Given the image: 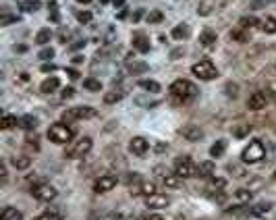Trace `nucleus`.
Wrapping results in <instances>:
<instances>
[{
	"label": "nucleus",
	"mask_w": 276,
	"mask_h": 220,
	"mask_svg": "<svg viewBox=\"0 0 276 220\" xmlns=\"http://www.w3.org/2000/svg\"><path fill=\"white\" fill-rule=\"evenodd\" d=\"M168 94L177 104H189L197 98V87L187 79H177V81L170 83Z\"/></svg>",
	"instance_id": "obj_1"
},
{
	"label": "nucleus",
	"mask_w": 276,
	"mask_h": 220,
	"mask_svg": "<svg viewBox=\"0 0 276 220\" xmlns=\"http://www.w3.org/2000/svg\"><path fill=\"white\" fill-rule=\"evenodd\" d=\"M73 137H75V131H73V127H69L67 122H54V125H50V129H48V139L52 144H58V146L71 144Z\"/></svg>",
	"instance_id": "obj_2"
},
{
	"label": "nucleus",
	"mask_w": 276,
	"mask_h": 220,
	"mask_svg": "<svg viewBox=\"0 0 276 220\" xmlns=\"http://www.w3.org/2000/svg\"><path fill=\"white\" fill-rule=\"evenodd\" d=\"M264 156H266L264 144L260 142V139H253V142H249L243 152H241V160H243L245 164H257V162L264 160Z\"/></svg>",
	"instance_id": "obj_3"
},
{
	"label": "nucleus",
	"mask_w": 276,
	"mask_h": 220,
	"mask_svg": "<svg viewBox=\"0 0 276 220\" xmlns=\"http://www.w3.org/2000/svg\"><path fill=\"white\" fill-rule=\"evenodd\" d=\"M191 73L195 77H200L202 81H212V79L218 77V69H216V65H214L212 60L204 58V60H200V63H195L191 67Z\"/></svg>",
	"instance_id": "obj_4"
},
{
	"label": "nucleus",
	"mask_w": 276,
	"mask_h": 220,
	"mask_svg": "<svg viewBox=\"0 0 276 220\" xmlns=\"http://www.w3.org/2000/svg\"><path fill=\"white\" fill-rule=\"evenodd\" d=\"M175 172L179 174L181 179H191V177H195V174H197V166H195V162L189 156H181V158H177V162H175Z\"/></svg>",
	"instance_id": "obj_5"
},
{
	"label": "nucleus",
	"mask_w": 276,
	"mask_h": 220,
	"mask_svg": "<svg viewBox=\"0 0 276 220\" xmlns=\"http://www.w3.org/2000/svg\"><path fill=\"white\" fill-rule=\"evenodd\" d=\"M31 196L38 201H52L58 196V191L50 183H36V185H31Z\"/></svg>",
	"instance_id": "obj_6"
},
{
	"label": "nucleus",
	"mask_w": 276,
	"mask_h": 220,
	"mask_svg": "<svg viewBox=\"0 0 276 220\" xmlns=\"http://www.w3.org/2000/svg\"><path fill=\"white\" fill-rule=\"evenodd\" d=\"M92 146H93L92 137H81L79 142H75V144H71V146L67 147L65 156H67V158H83V156L92 149Z\"/></svg>",
	"instance_id": "obj_7"
},
{
	"label": "nucleus",
	"mask_w": 276,
	"mask_h": 220,
	"mask_svg": "<svg viewBox=\"0 0 276 220\" xmlns=\"http://www.w3.org/2000/svg\"><path fill=\"white\" fill-rule=\"evenodd\" d=\"M96 110L92 106H75L71 110H67L63 114V121H88V119H93L96 117Z\"/></svg>",
	"instance_id": "obj_8"
},
{
	"label": "nucleus",
	"mask_w": 276,
	"mask_h": 220,
	"mask_svg": "<svg viewBox=\"0 0 276 220\" xmlns=\"http://www.w3.org/2000/svg\"><path fill=\"white\" fill-rule=\"evenodd\" d=\"M118 185V177L116 174H102V177L93 183V191L96 193H108Z\"/></svg>",
	"instance_id": "obj_9"
},
{
	"label": "nucleus",
	"mask_w": 276,
	"mask_h": 220,
	"mask_svg": "<svg viewBox=\"0 0 276 220\" xmlns=\"http://www.w3.org/2000/svg\"><path fill=\"white\" fill-rule=\"evenodd\" d=\"M216 44H218V36H216V31H214V29L206 27L200 33V46L204 50H214V48H216Z\"/></svg>",
	"instance_id": "obj_10"
},
{
	"label": "nucleus",
	"mask_w": 276,
	"mask_h": 220,
	"mask_svg": "<svg viewBox=\"0 0 276 220\" xmlns=\"http://www.w3.org/2000/svg\"><path fill=\"white\" fill-rule=\"evenodd\" d=\"M266 104H268V96H266L264 92H255V94L249 96L247 108H249V110H264Z\"/></svg>",
	"instance_id": "obj_11"
},
{
	"label": "nucleus",
	"mask_w": 276,
	"mask_h": 220,
	"mask_svg": "<svg viewBox=\"0 0 276 220\" xmlns=\"http://www.w3.org/2000/svg\"><path fill=\"white\" fill-rule=\"evenodd\" d=\"M148 149H150V144L145 137H133L131 142H129V152L133 156H143Z\"/></svg>",
	"instance_id": "obj_12"
},
{
	"label": "nucleus",
	"mask_w": 276,
	"mask_h": 220,
	"mask_svg": "<svg viewBox=\"0 0 276 220\" xmlns=\"http://www.w3.org/2000/svg\"><path fill=\"white\" fill-rule=\"evenodd\" d=\"M145 204H148V208H152V210H160V208H166L170 204V197L162 196V193H156V196L145 197Z\"/></svg>",
	"instance_id": "obj_13"
},
{
	"label": "nucleus",
	"mask_w": 276,
	"mask_h": 220,
	"mask_svg": "<svg viewBox=\"0 0 276 220\" xmlns=\"http://www.w3.org/2000/svg\"><path fill=\"white\" fill-rule=\"evenodd\" d=\"M181 135H183L187 142H200V139L204 137V131L197 125H187V127L181 129Z\"/></svg>",
	"instance_id": "obj_14"
},
{
	"label": "nucleus",
	"mask_w": 276,
	"mask_h": 220,
	"mask_svg": "<svg viewBox=\"0 0 276 220\" xmlns=\"http://www.w3.org/2000/svg\"><path fill=\"white\" fill-rule=\"evenodd\" d=\"M272 208H274V204H257L253 208H249V214L257 216V218H270L272 216Z\"/></svg>",
	"instance_id": "obj_15"
},
{
	"label": "nucleus",
	"mask_w": 276,
	"mask_h": 220,
	"mask_svg": "<svg viewBox=\"0 0 276 220\" xmlns=\"http://www.w3.org/2000/svg\"><path fill=\"white\" fill-rule=\"evenodd\" d=\"M133 48L137 52H141V54H145V52H150V40L143 36V33H135L133 36Z\"/></svg>",
	"instance_id": "obj_16"
},
{
	"label": "nucleus",
	"mask_w": 276,
	"mask_h": 220,
	"mask_svg": "<svg viewBox=\"0 0 276 220\" xmlns=\"http://www.w3.org/2000/svg\"><path fill=\"white\" fill-rule=\"evenodd\" d=\"M158 193V187L154 181H143L139 185V189H137V196H143V197H150V196H156Z\"/></svg>",
	"instance_id": "obj_17"
},
{
	"label": "nucleus",
	"mask_w": 276,
	"mask_h": 220,
	"mask_svg": "<svg viewBox=\"0 0 276 220\" xmlns=\"http://www.w3.org/2000/svg\"><path fill=\"white\" fill-rule=\"evenodd\" d=\"M58 87H60L58 77H48V79H44V81H42L40 90H42V94H54Z\"/></svg>",
	"instance_id": "obj_18"
},
{
	"label": "nucleus",
	"mask_w": 276,
	"mask_h": 220,
	"mask_svg": "<svg viewBox=\"0 0 276 220\" xmlns=\"http://www.w3.org/2000/svg\"><path fill=\"white\" fill-rule=\"evenodd\" d=\"M214 171H216V166H214L212 160H206V162H200V166H197V174L204 179H210L214 177Z\"/></svg>",
	"instance_id": "obj_19"
},
{
	"label": "nucleus",
	"mask_w": 276,
	"mask_h": 220,
	"mask_svg": "<svg viewBox=\"0 0 276 220\" xmlns=\"http://www.w3.org/2000/svg\"><path fill=\"white\" fill-rule=\"evenodd\" d=\"M17 125H19V119H17V117H13V114H8V112L2 114V119H0V129H2V131H11Z\"/></svg>",
	"instance_id": "obj_20"
},
{
	"label": "nucleus",
	"mask_w": 276,
	"mask_h": 220,
	"mask_svg": "<svg viewBox=\"0 0 276 220\" xmlns=\"http://www.w3.org/2000/svg\"><path fill=\"white\" fill-rule=\"evenodd\" d=\"M230 40H235V42H239V44L249 42V29H245V27H241V25H237V27L230 31Z\"/></svg>",
	"instance_id": "obj_21"
},
{
	"label": "nucleus",
	"mask_w": 276,
	"mask_h": 220,
	"mask_svg": "<svg viewBox=\"0 0 276 220\" xmlns=\"http://www.w3.org/2000/svg\"><path fill=\"white\" fill-rule=\"evenodd\" d=\"M170 36H172V40H187L189 38V25L187 23H179L177 27H172Z\"/></svg>",
	"instance_id": "obj_22"
},
{
	"label": "nucleus",
	"mask_w": 276,
	"mask_h": 220,
	"mask_svg": "<svg viewBox=\"0 0 276 220\" xmlns=\"http://www.w3.org/2000/svg\"><path fill=\"white\" fill-rule=\"evenodd\" d=\"M216 6H218L216 0H202L200 6H197V13H200L202 17H208L212 11H216Z\"/></svg>",
	"instance_id": "obj_23"
},
{
	"label": "nucleus",
	"mask_w": 276,
	"mask_h": 220,
	"mask_svg": "<svg viewBox=\"0 0 276 220\" xmlns=\"http://www.w3.org/2000/svg\"><path fill=\"white\" fill-rule=\"evenodd\" d=\"M162 183H164L166 187L177 189V187H181V183H183V179H181L177 172H164V177H162Z\"/></svg>",
	"instance_id": "obj_24"
},
{
	"label": "nucleus",
	"mask_w": 276,
	"mask_h": 220,
	"mask_svg": "<svg viewBox=\"0 0 276 220\" xmlns=\"http://www.w3.org/2000/svg\"><path fill=\"white\" fill-rule=\"evenodd\" d=\"M0 220H23V214H21L17 208L6 206V208L2 210V214H0Z\"/></svg>",
	"instance_id": "obj_25"
},
{
	"label": "nucleus",
	"mask_w": 276,
	"mask_h": 220,
	"mask_svg": "<svg viewBox=\"0 0 276 220\" xmlns=\"http://www.w3.org/2000/svg\"><path fill=\"white\" fill-rule=\"evenodd\" d=\"M17 4H19V8L25 11V13L40 11V0H17Z\"/></svg>",
	"instance_id": "obj_26"
},
{
	"label": "nucleus",
	"mask_w": 276,
	"mask_h": 220,
	"mask_svg": "<svg viewBox=\"0 0 276 220\" xmlns=\"http://www.w3.org/2000/svg\"><path fill=\"white\" fill-rule=\"evenodd\" d=\"M36 125H38V119L31 117V114H27V117L19 119V127L25 129V131H36Z\"/></svg>",
	"instance_id": "obj_27"
},
{
	"label": "nucleus",
	"mask_w": 276,
	"mask_h": 220,
	"mask_svg": "<svg viewBox=\"0 0 276 220\" xmlns=\"http://www.w3.org/2000/svg\"><path fill=\"white\" fill-rule=\"evenodd\" d=\"M235 199L239 201V204H249V201L253 199V193H252V189H237Z\"/></svg>",
	"instance_id": "obj_28"
},
{
	"label": "nucleus",
	"mask_w": 276,
	"mask_h": 220,
	"mask_svg": "<svg viewBox=\"0 0 276 220\" xmlns=\"http://www.w3.org/2000/svg\"><path fill=\"white\" fill-rule=\"evenodd\" d=\"M127 67H129V71H131V73H143V71H148V65H145V63H137V60L131 58V56L127 58Z\"/></svg>",
	"instance_id": "obj_29"
},
{
	"label": "nucleus",
	"mask_w": 276,
	"mask_h": 220,
	"mask_svg": "<svg viewBox=\"0 0 276 220\" xmlns=\"http://www.w3.org/2000/svg\"><path fill=\"white\" fill-rule=\"evenodd\" d=\"M13 166H15L17 171H27L29 166H31L29 156H17V158H13Z\"/></svg>",
	"instance_id": "obj_30"
},
{
	"label": "nucleus",
	"mask_w": 276,
	"mask_h": 220,
	"mask_svg": "<svg viewBox=\"0 0 276 220\" xmlns=\"http://www.w3.org/2000/svg\"><path fill=\"white\" fill-rule=\"evenodd\" d=\"M224 152H227V142H224V139H218V142L210 147V156L212 158H220Z\"/></svg>",
	"instance_id": "obj_31"
},
{
	"label": "nucleus",
	"mask_w": 276,
	"mask_h": 220,
	"mask_svg": "<svg viewBox=\"0 0 276 220\" xmlns=\"http://www.w3.org/2000/svg\"><path fill=\"white\" fill-rule=\"evenodd\" d=\"M139 87H141V90H145V92H152V94H158L160 92V83L158 81H152V79H141Z\"/></svg>",
	"instance_id": "obj_32"
},
{
	"label": "nucleus",
	"mask_w": 276,
	"mask_h": 220,
	"mask_svg": "<svg viewBox=\"0 0 276 220\" xmlns=\"http://www.w3.org/2000/svg\"><path fill=\"white\" fill-rule=\"evenodd\" d=\"M260 29L266 33H276V19L274 17H266L264 21H260Z\"/></svg>",
	"instance_id": "obj_33"
},
{
	"label": "nucleus",
	"mask_w": 276,
	"mask_h": 220,
	"mask_svg": "<svg viewBox=\"0 0 276 220\" xmlns=\"http://www.w3.org/2000/svg\"><path fill=\"white\" fill-rule=\"evenodd\" d=\"M123 98H125V92L123 90H112V92H108L104 96V102L106 104H115V102H120Z\"/></svg>",
	"instance_id": "obj_34"
},
{
	"label": "nucleus",
	"mask_w": 276,
	"mask_h": 220,
	"mask_svg": "<svg viewBox=\"0 0 276 220\" xmlns=\"http://www.w3.org/2000/svg\"><path fill=\"white\" fill-rule=\"evenodd\" d=\"M50 40H52V31H50V27H44L38 31L36 36V44H40V46H44V44H48Z\"/></svg>",
	"instance_id": "obj_35"
},
{
	"label": "nucleus",
	"mask_w": 276,
	"mask_h": 220,
	"mask_svg": "<svg viewBox=\"0 0 276 220\" xmlns=\"http://www.w3.org/2000/svg\"><path fill=\"white\" fill-rule=\"evenodd\" d=\"M83 87H85V90H90V92H100L102 90V81L90 77V79H85V81H83Z\"/></svg>",
	"instance_id": "obj_36"
},
{
	"label": "nucleus",
	"mask_w": 276,
	"mask_h": 220,
	"mask_svg": "<svg viewBox=\"0 0 276 220\" xmlns=\"http://www.w3.org/2000/svg\"><path fill=\"white\" fill-rule=\"evenodd\" d=\"M31 220H63V214L56 212V210H52V212H44V214H40V216L31 218Z\"/></svg>",
	"instance_id": "obj_37"
},
{
	"label": "nucleus",
	"mask_w": 276,
	"mask_h": 220,
	"mask_svg": "<svg viewBox=\"0 0 276 220\" xmlns=\"http://www.w3.org/2000/svg\"><path fill=\"white\" fill-rule=\"evenodd\" d=\"M241 27H245V29H252V27H257L260 25V21L255 19V17H243V19L239 21Z\"/></svg>",
	"instance_id": "obj_38"
},
{
	"label": "nucleus",
	"mask_w": 276,
	"mask_h": 220,
	"mask_svg": "<svg viewBox=\"0 0 276 220\" xmlns=\"http://www.w3.org/2000/svg\"><path fill=\"white\" fill-rule=\"evenodd\" d=\"M48 8H50V21H52V23H58V21H60V15H58V2H56V0H52Z\"/></svg>",
	"instance_id": "obj_39"
},
{
	"label": "nucleus",
	"mask_w": 276,
	"mask_h": 220,
	"mask_svg": "<svg viewBox=\"0 0 276 220\" xmlns=\"http://www.w3.org/2000/svg\"><path fill=\"white\" fill-rule=\"evenodd\" d=\"M11 23H17V17L2 11V17H0V27H6V25H11Z\"/></svg>",
	"instance_id": "obj_40"
},
{
	"label": "nucleus",
	"mask_w": 276,
	"mask_h": 220,
	"mask_svg": "<svg viewBox=\"0 0 276 220\" xmlns=\"http://www.w3.org/2000/svg\"><path fill=\"white\" fill-rule=\"evenodd\" d=\"M75 17H77V21L79 23H90L92 21V13L90 11H77Z\"/></svg>",
	"instance_id": "obj_41"
},
{
	"label": "nucleus",
	"mask_w": 276,
	"mask_h": 220,
	"mask_svg": "<svg viewBox=\"0 0 276 220\" xmlns=\"http://www.w3.org/2000/svg\"><path fill=\"white\" fill-rule=\"evenodd\" d=\"M133 183H137V185H141V183H143L139 172H129V174H127V185H129V187H131Z\"/></svg>",
	"instance_id": "obj_42"
},
{
	"label": "nucleus",
	"mask_w": 276,
	"mask_h": 220,
	"mask_svg": "<svg viewBox=\"0 0 276 220\" xmlns=\"http://www.w3.org/2000/svg\"><path fill=\"white\" fill-rule=\"evenodd\" d=\"M38 58H40V60H48V58H54V50H52V48H44V50H42L40 54H38Z\"/></svg>",
	"instance_id": "obj_43"
},
{
	"label": "nucleus",
	"mask_w": 276,
	"mask_h": 220,
	"mask_svg": "<svg viewBox=\"0 0 276 220\" xmlns=\"http://www.w3.org/2000/svg\"><path fill=\"white\" fill-rule=\"evenodd\" d=\"M162 21V13L160 11H152L148 15V23H160Z\"/></svg>",
	"instance_id": "obj_44"
},
{
	"label": "nucleus",
	"mask_w": 276,
	"mask_h": 220,
	"mask_svg": "<svg viewBox=\"0 0 276 220\" xmlns=\"http://www.w3.org/2000/svg\"><path fill=\"white\" fill-rule=\"evenodd\" d=\"M272 2H276V0H253L252 6H253V8H262V6H268V4H272Z\"/></svg>",
	"instance_id": "obj_45"
},
{
	"label": "nucleus",
	"mask_w": 276,
	"mask_h": 220,
	"mask_svg": "<svg viewBox=\"0 0 276 220\" xmlns=\"http://www.w3.org/2000/svg\"><path fill=\"white\" fill-rule=\"evenodd\" d=\"M210 181H212V185H214V187H218V189H222L224 185H227V181H224V179H220V177H210Z\"/></svg>",
	"instance_id": "obj_46"
},
{
	"label": "nucleus",
	"mask_w": 276,
	"mask_h": 220,
	"mask_svg": "<svg viewBox=\"0 0 276 220\" xmlns=\"http://www.w3.org/2000/svg\"><path fill=\"white\" fill-rule=\"evenodd\" d=\"M73 96H75L73 87H65V90H63V100H69V98H73Z\"/></svg>",
	"instance_id": "obj_47"
},
{
	"label": "nucleus",
	"mask_w": 276,
	"mask_h": 220,
	"mask_svg": "<svg viewBox=\"0 0 276 220\" xmlns=\"http://www.w3.org/2000/svg\"><path fill=\"white\" fill-rule=\"evenodd\" d=\"M237 90H239L237 85H230V83H229V85H227V92H230L229 98H237Z\"/></svg>",
	"instance_id": "obj_48"
},
{
	"label": "nucleus",
	"mask_w": 276,
	"mask_h": 220,
	"mask_svg": "<svg viewBox=\"0 0 276 220\" xmlns=\"http://www.w3.org/2000/svg\"><path fill=\"white\" fill-rule=\"evenodd\" d=\"M27 144H29L31 147H36V149H38V147H40V146H38V135H33V137L29 135V137H27Z\"/></svg>",
	"instance_id": "obj_49"
},
{
	"label": "nucleus",
	"mask_w": 276,
	"mask_h": 220,
	"mask_svg": "<svg viewBox=\"0 0 276 220\" xmlns=\"http://www.w3.org/2000/svg\"><path fill=\"white\" fill-rule=\"evenodd\" d=\"M249 131H252V127H245V129H239V131H237V133H235V135H237V137H243L245 133H249Z\"/></svg>",
	"instance_id": "obj_50"
},
{
	"label": "nucleus",
	"mask_w": 276,
	"mask_h": 220,
	"mask_svg": "<svg viewBox=\"0 0 276 220\" xmlns=\"http://www.w3.org/2000/svg\"><path fill=\"white\" fill-rule=\"evenodd\" d=\"M143 220H164V218H162L160 214H150V216H145Z\"/></svg>",
	"instance_id": "obj_51"
},
{
	"label": "nucleus",
	"mask_w": 276,
	"mask_h": 220,
	"mask_svg": "<svg viewBox=\"0 0 276 220\" xmlns=\"http://www.w3.org/2000/svg\"><path fill=\"white\" fill-rule=\"evenodd\" d=\"M141 15H143V11H137V13L133 15V21H139V19H141Z\"/></svg>",
	"instance_id": "obj_52"
},
{
	"label": "nucleus",
	"mask_w": 276,
	"mask_h": 220,
	"mask_svg": "<svg viewBox=\"0 0 276 220\" xmlns=\"http://www.w3.org/2000/svg\"><path fill=\"white\" fill-rule=\"evenodd\" d=\"M112 4H115V6H123L125 0H112Z\"/></svg>",
	"instance_id": "obj_53"
},
{
	"label": "nucleus",
	"mask_w": 276,
	"mask_h": 220,
	"mask_svg": "<svg viewBox=\"0 0 276 220\" xmlns=\"http://www.w3.org/2000/svg\"><path fill=\"white\" fill-rule=\"evenodd\" d=\"M69 75H71V79H77V77H79V75H77V73L73 71V69H69Z\"/></svg>",
	"instance_id": "obj_54"
},
{
	"label": "nucleus",
	"mask_w": 276,
	"mask_h": 220,
	"mask_svg": "<svg viewBox=\"0 0 276 220\" xmlns=\"http://www.w3.org/2000/svg\"><path fill=\"white\" fill-rule=\"evenodd\" d=\"M77 2H79V4H90L92 0H77Z\"/></svg>",
	"instance_id": "obj_55"
},
{
	"label": "nucleus",
	"mask_w": 276,
	"mask_h": 220,
	"mask_svg": "<svg viewBox=\"0 0 276 220\" xmlns=\"http://www.w3.org/2000/svg\"><path fill=\"white\" fill-rule=\"evenodd\" d=\"M272 177H274V179H276V171H274V174H272Z\"/></svg>",
	"instance_id": "obj_56"
}]
</instances>
